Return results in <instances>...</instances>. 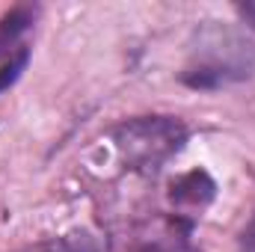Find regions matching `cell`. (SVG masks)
<instances>
[{"label":"cell","instance_id":"8","mask_svg":"<svg viewBox=\"0 0 255 252\" xmlns=\"http://www.w3.org/2000/svg\"><path fill=\"white\" fill-rule=\"evenodd\" d=\"M142 252H160V250H142Z\"/></svg>","mask_w":255,"mask_h":252},{"label":"cell","instance_id":"6","mask_svg":"<svg viewBox=\"0 0 255 252\" xmlns=\"http://www.w3.org/2000/svg\"><path fill=\"white\" fill-rule=\"evenodd\" d=\"M27 60H30V51H27V48H21L15 57H9L6 63L0 65V92H6V89L21 77V71L27 68Z\"/></svg>","mask_w":255,"mask_h":252},{"label":"cell","instance_id":"1","mask_svg":"<svg viewBox=\"0 0 255 252\" xmlns=\"http://www.w3.org/2000/svg\"><path fill=\"white\" fill-rule=\"evenodd\" d=\"M255 71V42L223 24H205L196 33L193 63L181 80L193 89H217L235 80H247Z\"/></svg>","mask_w":255,"mask_h":252},{"label":"cell","instance_id":"5","mask_svg":"<svg viewBox=\"0 0 255 252\" xmlns=\"http://www.w3.org/2000/svg\"><path fill=\"white\" fill-rule=\"evenodd\" d=\"M27 252H98V247L86 232H77V235H68L63 241H57V244H45V247H36V250Z\"/></svg>","mask_w":255,"mask_h":252},{"label":"cell","instance_id":"2","mask_svg":"<svg viewBox=\"0 0 255 252\" xmlns=\"http://www.w3.org/2000/svg\"><path fill=\"white\" fill-rule=\"evenodd\" d=\"M113 142L130 169L148 172L181 151V145L187 142V127L172 116H139L116 127Z\"/></svg>","mask_w":255,"mask_h":252},{"label":"cell","instance_id":"7","mask_svg":"<svg viewBox=\"0 0 255 252\" xmlns=\"http://www.w3.org/2000/svg\"><path fill=\"white\" fill-rule=\"evenodd\" d=\"M235 12L241 15V21H244L247 27H253V30H255V0H253V3H238V6H235Z\"/></svg>","mask_w":255,"mask_h":252},{"label":"cell","instance_id":"3","mask_svg":"<svg viewBox=\"0 0 255 252\" xmlns=\"http://www.w3.org/2000/svg\"><path fill=\"white\" fill-rule=\"evenodd\" d=\"M217 196V184L205 169H193L187 175L172 181V202L178 205H208Z\"/></svg>","mask_w":255,"mask_h":252},{"label":"cell","instance_id":"4","mask_svg":"<svg viewBox=\"0 0 255 252\" xmlns=\"http://www.w3.org/2000/svg\"><path fill=\"white\" fill-rule=\"evenodd\" d=\"M33 18H36V9L33 6H12L3 18H0V57H15L18 51H15V45H18V39L30 30V24H33Z\"/></svg>","mask_w":255,"mask_h":252}]
</instances>
